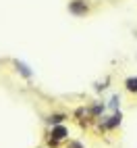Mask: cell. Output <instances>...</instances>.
Segmentation results:
<instances>
[{"mask_svg":"<svg viewBox=\"0 0 137 148\" xmlns=\"http://www.w3.org/2000/svg\"><path fill=\"white\" fill-rule=\"evenodd\" d=\"M121 119H123V115H121V113H114V115L110 117V121H106V123H104V127H108V130H112V127L121 125Z\"/></svg>","mask_w":137,"mask_h":148,"instance_id":"4","label":"cell"},{"mask_svg":"<svg viewBox=\"0 0 137 148\" xmlns=\"http://www.w3.org/2000/svg\"><path fill=\"white\" fill-rule=\"evenodd\" d=\"M64 119V115H54V117H50V119H48V121H50L52 125H56V123H60Z\"/></svg>","mask_w":137,"mask_h":148,"instance_id":"7","label":"cell"},{"mask_svg":"<svg viewBox=\"0 0 137 148\" xmlns=\"http://www.w3.org/2000/svg\"><path fill=\"white\" fill-rule=\"evenodd\" d=\"M66 148H83V146H81V142H71Z\"/></svg>","mask_w":137,"mask_h":148,"instance_id":"8","label":"cell"},{"mask_svg":"<svg viewBox=\"0 0 137 148\" xmlns=\"http://www.w3.org/2000/svg\"><path fill=\"white\" fill-rule=\"evenodd\" d=\"M52 136H54L52 140H56V142H58V140H64V138L68 136V130H66L64 125H58V123H56V125L52 127Z\"/></svg>","mask_w":137,"mask_h":148,"instance_id":"2","label":"cell"},{"mask_svg":"<svg viewBox=\"0 0 137 148\" xmlns=\"http://www.w3.org/2000/svg\"><path fill=\"white\" fill-rule=\"evenodd\" d=\"M125 86H127L129 92H137V77H129V79L125 82Z\"/></svg>","mask_w":137,"mask_h":148,"instance_id":"5","label":"cell"},{"mask_svg":"<svg viewBox=\"0 0 137 148\" xmlns=\"http://www.w3.org/2000/svg\"><path fill=\"white\" fill-rule=\"evenodd\" d=\"M119 104H121V96H112V100H110V108H119Z\"/></svg>","mask_w":137,"mask_h":148,"instance_id":"6","label":"cell"},{"mask_svg":"<svg viewBox=\"0 0 137 148\" xmlns=\"http://www.w3.org/2000/svg\"><path fill=\"white\" fill-rule=\"evenodd\" d=\"M68 11H71L73 15H85L87 6H85V2H81V0H73V2L68 4Z\"/></svg>","mask_w":137,"mask_h":148,"instance_id":"1","label":"cell"},{"mask_svg":"<svg viewBox=\"0 0 137 148\" xmlns=\"http://www.w3.org/2000/svg\"><path fill=\"white\" fill-rule=\"evenodd\" d=\"M15 67H17V71L21 73V75H25V77H31V75H33V71H31L25 63H21V61H15Z\"/></svg>","mask_w":137,"mask_h":148,"instance_id":"3","label":"cell"}]
</instances>
